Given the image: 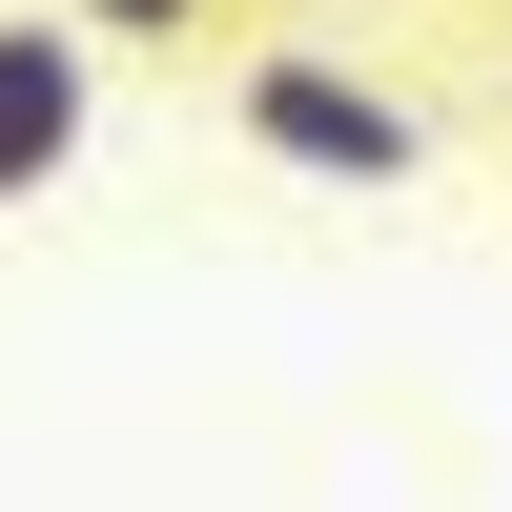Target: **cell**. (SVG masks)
<instances>
[{
  "mask_svg": "<svg viewBox=\"0 0 512 512\" xmlns=\"http://www.w3.org/2000/svg\"><path fill=\"white\" fill-rule=\"evenodd\" d=\"M226 0H82V41H205Z\"/></svg>",
  "mask_w": 512,
  "mask_h": 512,
  "instance_id": "cell-3",
  "label": "cell"
},
{
  "mask_svg": "<svg viewBox=\"0 0 512 512\" xmlns=\"http://www.w3.org/2000/svg\"><path fill=\"white\" fill-rule=\"evenodd\" d=\"M246 144L308 164V185H410V164H431V123H410L390 82L308 62V41H246Z\"/></svg>",
  "mask_w": 512,
  "mask_h": 512,
  "instance_id": "cell-1",
  "label": "cell"
},
{
  "mask_svg": "<svg viewBox=\"0 0 512 512\" xmlns=\"http://www.w3.org/2000/svg\"><path fill=\"white\" fill-rule=\"evenodd\" d=\"M82 144V21H0V205Z\"/></svg>",
  "mask_w": 512,
  "mask_h": 512,
  "instance_id": "cell-2",
  "label": "cell"
}]
</instances>
